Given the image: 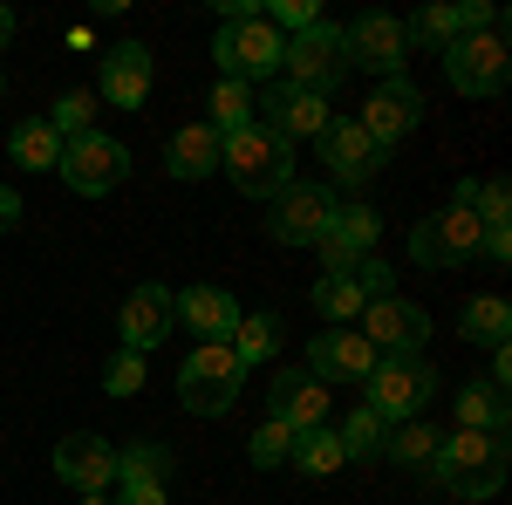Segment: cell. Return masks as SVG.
<instances>
[{
    "label": "cell",
    "mask_w": 512,
    "mask_h": 505,
    "mask_svg": "<svg viewBox=\"0 0 512 505\" xmlns=\"http://www.w3.org/2000/svg\"><path fill=\"white\" fill-rule=\"evenodd\" d=\"M431 471L451 499H492L506 485V437L499 430H458V437L437 444Z\"/></svg>",
    "instance_id": "1"
},
{
    "label": "cell",
    "mask_w": 512,
    "mask_h": 505,
    "mask_svg": "<svg viewBox=\"0 0 512 505\" xmlns=\"http://www.w3.org/2000/svg\"><path fill=\"white\" fill-rule=\"evenodd\" d=\"M219 171L233 178L246 198H280L294 185V144L274 137L267 123H246L226 137V151H219Z\"/></svg>",
    "instance_id": "2"
},
{
    "label": "cell",
    "mask_w": 512,
    "mask_h": 505,
    "mask_svg": "<svg viewBox=\"0 0 512 505\" xmlns=\"http://www.w3.org/2000/svg\"><path fill=\"white\" fill-rule=\"evenodd\" d=\"M431 396H437V369L424 355H383L362 383V410H376L383 424H410V417H424Z\"/></svg>",
    "instance_id": "3"
},
{
    "label": "cell",
    "mask_w": 512,
    "mask_h": 505,
    "mask_svg": "<svg viewBox=\"0 0 512 505\" xmlns=\"http://www.w3.org/2000/svg\"><path fill=\"white\" fill-rule=\"evenodd\" d=\"M239 383H246V362H239L226 342H198L178 369V403L192 417H226L239 403Z\"/></svg>",
    "instance_id": "4"
},
{
    "label": "cell",
    "mask_w": 512,
    "mask_h": 505,
    "mask_svg": "<svg viewBox=\"0 0 512 505\" xmlns=\"http://www.w3.org/2000/svg\"><path fill=\"white\" fill-rule=\"evenodd\" d=\"M280 48L287 35L267 28V14H253V21H219V35H212V62H219V76L226 82H280Z\"/></svg>",
    "instance_id": "5"
},
{
    "label": "cell",
    "mask_w": 512,
    "mask_h": 505,
    "mask_svg": "<svg viewBox=\"0 0 512 505\" xmlns=\"http://www.w3.org/2000/svg\"><path fill=\"white\" fill-rule=\"evenodd\" d=\"M280 82H294V89H308V96H328V89H342L349 82V48H342V28H301V35H287L280 48Z\"/></svg>",
    "instance_id": "6"
},
{
    "label": "cell",
    "mask_w": 512,
    "mask_h": 505,
    "mask_svg": "<svg viewBox=\"0 0 512 505\" xmlns=\"http://www.w3.org/2000/svg\"><path fill=\"white\" fill-rule=\"evenodd\" d=\"M62 185L82 198H103V192H117L123 178H130V151H123L117 137H103V130H82V137H69L62 144Z\"/></svg>",
    "instance_id": "7"
},
{
    "label": "cell",
    "mask_w": 512,
    "mask_h": 505,
    "mask_svg": "<svg viewBox=\"0 0 512 505\" xmlns=\"http://www.w3.org/2000/svg\"><path fill=\"white\" fill-rule=\"evenodd\" d=\"M444 76L458 96H499L512 76V55H506V35L492 28V35H458L444 48Z\"/></svg>",
    "instance_id": "8"
},
{
    "label": "cell",
    "mask_w": 512,
    "mask_h": 505,
    "mask_svg": "<svg viewBox=\"0 0 512 505\" xmlns=\"http://www.w3.org/2000/svg\"><path fill=\"white\" fill-rule=\"evenodd\" d=\"M342 48H349V76L369 69L376 82L403 76V62H410V41H403V21L396 14H355L349 28H342Z\"/></svg>",
    "instance_id": "9"
},
{
    "label": "cell",
    "mask_w": 512,
    "mask_h": 505,
    "mask_svg": "<svg viewBox=\"0 0 512 505\" xmlns=\"http://www.w3.org/2000/svg\"><path fill=\"white\" fill-rule=\"evenodd\" d=\"M478 239H485L478 212L444 205V212H431V219H417V233H410V260H417V267H465V260L478 253Z\"/></svg>",
    "instance_id": "10"
},
{
    "label": "cell",
    "mask_w": 512,
    "mask_h": 505,
    "mask_svg": "<svg viewBox=\"0 0 512 505\" xmlns=\"http://www.w3.org/2000/svg\"><path fill=\"white\" fill-rule=\"evenodd\" d=\"M362 137L376 144V151H390V144H403L417 123H424V89L410 76H390V82H376V96L362 103Z\"/></svg>",
    "instance_id": "11"
},
{
    "label": "cell",
    "mask_w": 512,
    "mask_h": 505,
    "mask_svg": "<svg viewBox=\"0 0 512 505\" xmlns=\"http://www.w3.org/2000/svg\"><path fill=\"white\" fill-rule=\"evenodd\" d=\"M424 335H431V314L417 301H403V294H383V301L362 308V342L376 355H417Z\"/></svg>",
    "instance_id": "12"
},
{
    "label": "cell",
    "mask_w": 512,
    "mask_h": 505,
    "mask_svg": "<svg viewBox=\"0 0 512 505\" xmlns=\"http://www.w3.org/2000/svg\"><path fill=\"white\" fill-rule=\"evenodd\" d=\"M267 226H274L280 246H315V239L335 226V192H328V185H301V178H294V185L274 198V219H267Z\"/></svg>",
    "instance_id": "13"
},
{
    "label": "cell",
    "mask_w": 512,
    "mask_h": 505,
    "mask_svg": "<svg viewBox=\"0 0 512 505\" xmlns=\"http://www.w3.org/2000/svg\"><path fill=\"white\" fill-rule=\"evenodd\" d=\"M376 239H383V212H376V205H362V198H355V205H335V226L315 239V246H321V267H328V273H349L362 253H376Z\"/></svg>",
    "instance_id": "14"
},
{
    "label": "cell",
    "mask_w": 512,
    "mask_h": 505,
    "mask_svg": "<svg viewBox=\"0 0 512 505\" xmlns=\"http://www.w3.org/2000/svg\"><path fill=\"white\" fill-rule=\"evenodd\" d=\"M383 355L362 342V328H328L308 342V376L315 383H369V369H376Z\"/></svg>",
    "instance_id": "15"
},
{
    "label": "cell",
    "mask_w": 512,
    "mask_h": 505,
    "mask_svg": "<svg viewBox=\"0 0 512 505\" xmlns=\"http://www.w3.org/2000/svg\"><path fill=\"white\" fill-rule=\"evenodd\" d=\"M267 417L287 424L294 437L301 430H321L328 424V383H315L308 369H280L274 383H267Z\"/></svg>",
    "instance_id": "16"
},
{
    "label": "cell",
    "mask_w": 512,
    "mask_h": 505,
    "mask_svg": "<svg viewBox=\"0 0 512 505\" xmlns=\"http://www.w3.org/2000/svg\"><path fill=\"white\" fill-rule=\"evenodd\" d=\"M171 328H178V321H171V287L144 280V287H130V294H123L117 335H123V349H130V355H151Z\"/></svg>",
    "instance_id": "17"
},
{
    "label": "cell",
    "mask_w": 512,
    "mask_h": 505,
    "mask_svg": "<svg viewBox=\"0 0 512 505\" xmlns=\"http://www.w3.org/2000/svg\"><path fill=\"white\" fill-rule=\"evenodd\" d=\"M260 110H267V130L287 137V144H301V137H321L328 130V96H308V89H294V82H267V96H260Z\"/></svg>",
    "instance_id": "18"
},
{
    "label": "cell",
    "mask_w": 512,
    "mask_h": 505,
    "mask_svg": "<svg viewBox=\"0 0 512 505\" xmlns=\"http://www.w3.org/2000/svg\"><path fill=\"white\" fill-rule=\"evenodd\" d=\"M315 144H321V164H328L342 185L376 178V171H383V157H390V151H376V144L362 137V123H355V117H328V130H321Z\"/></svg>",
    "instance_id": "19"
},
{
    "label": "cell",
    "mask_w": 512,
    "mask_h": 505,
    "mask_svg": "<svg viewBox=\"0 0 512 505\" xmlns=\"http://www.w3.org/2000/svg\"><path fill=\"white\" fill-rule=\"evenodd\" d=\"M55 478H62L69 492H110V485H117V451H110L103 437L76 430V437L55 444Z\"/></svg>",
    "instance_id": "20"
},
{
    "label": "cell",
    "mask_w": 512,
    "mask_h": 505,
    "mask_svg": "<svg viewBox=\"0 0 512 505\" xmlns=\"http://www.w3.org/2000/svg\"><path fill=\"white\" fill-rule=\"evenodd\" d=\"M171 321L192 328L198 342H233L239 301L226 294V287H185V294H171Z\"/></svg>",
    "instance_id": "21"
},
{
    "label": "cell",
    "mask_w": 512,
    "mask_h": 505,
    "mask_svg": "<svg viewBox=\"0 0 512 505\" xmlns=\"http://www.w3.org/2000/svg\"><path fill=\"white\" fill-rule=\"evenodd\" d=\"M103 96L117 110H144V96H151V48L144 41H117L103 55Z\"/></svg>",
    "instance_id": "22"
},
{
    "label": "cell",
    "mask_w": 512,
    "mask_h": 505,
    "mask_svg": "<svg viewBox=\"0 0 512 505\" xmlns=\"http://www.w3.org/2000/svg\"><path fill=\"white\" fill-rule=\"evenodd\" d=\"M219 151H226V137L212 130V123H185V130H171V144H164V171L171 178H212L219 171Z\"/></svg>",
    "instance_id": "23"
},
{
    "label": "cell",
    "mask_w": 512,
    "mask_h": 505,
    "mask_svg": "<svg viewBox=\"0 0 512 505\" xmlns=\"http://www.w3.org/2000/svg\"><path fill=\"white\" fill-rule=\"evenodd\" d=\"M458 335H465V342H478V349H506L512 308L499 301V294H472V301H465V314H458Z\"/></svg>",
    "instance_id": "24"
},
{
    "label": "cell",
    "mask_w": 512,
    "mask_h": 505,
    "mask_svg": "<svg viewBox=\"0 0 512 505\" xmlns=\"http://www.w3.org/2000/svg\"><path fill=\"white\" fill-rule=\"evenodd\" d=\"M7 157L21 164V171H55L62 164V137L48 130V117H28L7 130Z\"/></svg>",
    "instance_id": "25"
},
{
    "label": "cell",
    "mask_w": 512,
    "mask_h": 505,
    "mask_svg": "<svg viewBox=\"0 0 512 505\" xmlns=\"http://www.w3.org/2000/svg\"><path fill=\"white\" fill-rule=\"evenodd\" d=\"M287 465H294V471H308V478H335V471L349 465V451H342V437H335V430L321 424V430H301V437H294Z\"/></svg>",
    "instance_id": "26"
},
{
    "label": "cell",
    "mask_w": 512,
    "mask_h": 505,
    "mask_svg": "<svg viewBox=\"0 0 512 505\" xmlns=\"http://www.w3.org/2000/svg\"><path fill=\"white\" fill-rule=\"evenodd\" d=\"M506 389L499 383H465L458 389V430H499L506 437Z\"/></svg>",
    "instance_id": "27"
},
{
    "label": "cell",
    "mask_w": 512,
    "mask_h": 505,
    "mask_svg": "<svg viewBox=\"0 0 512 505\" xmlns=\"http://www.w3.org/2000/svg\"><path fill=\"white\" fill-rule=\"evenodd\" d=\"M205 110H212V130H219V137H233V130H246V123H260L253 117V110H260V96H253V89H246V82H212V103H205Z\"/></svg>",
    "instance_id": "28"
},
{
    "label": "cell",
    "mask_w": 512,
    "mask_h": 505,
    "mask_svg": "<svg viewBox=\"0 0 512 505\" xmlns=\"http://www.w3.org/2000/svg\"><path fill=\"white\" fill-rule=\"evenodd\" d=\"M226 349L253 369V362H267V355L280 349V314H239V328H233V342Z\"/></svg>",
    "instance_id": "29"
},
{
    "label": "cell",
    "mask_w": 512,
    "mask_h": 505,
    "mask_svg": "<svg viewBox=\"0 0 512 505\" xmlns=\"http://www.w3.org/2000/svg\"><path fill=\"white\" fill-rule=\"evenodd\" d=\"M315 314H321V321H335V328L362 321V294L349 287V273H321V280H315Z\"/></svg>",
    "instance_id": "30"
},
{
    "label": "cell",
    "mask_w": 512,
    "mask_h": 505,
    "mask_svg": "<svg viewBox=\"0 0 512 505\" xmlns=\"http://www.w3.org/2000/svg\"><path fill=\"white\" fill-rule=\"evenodd\" d=\"M437 444H444V437H437V430L424 424V417H410V424H396L390 437H383V451H390L396 465H431V458H437Z\"/></svg>",
    "instance_id": "31"
},
{
    "label": "cell",
    "mask_w": 512,
    "mask_h": 505,
    "mask_svg": "<svg viewBox=\"0 0 512 505\" xmlns=\"http://www.w3.org/2000/svg\"><path fill=\"white\" fill-rule=\"evenodd\" d=\"M403 41H424L444 55L458 41V7H417V21H403Z\"/></svg>",
    "instance_id": "32"
},
{
    "label": "cell",
    "mask_w": 512,
    "mask_h": 505,
    "mask_svg": "<svg viewBox=\"0 0 512 505\" xmlns=\"http://www.w3.org/2000/svg\"><path fill=\"white\" fill-rule=\"evenodd\" d=\"M335 437H342V451H349V458H376V451H383V437H390V424H383L376 410H349Z\"/></svg>",
    "instance_id": "33"
},
{
    "label": "cell",
    "mask_w": 512,
    "mask_h": 505,
    "mask_svg": "<svg viewBox=\"0 0 512 505\" xmlns=\"http://www.w3.org/2000/svg\"><path fill=\"white\" fill-rule=\"evenodd\" d=\"M89 117H96V96H89V89H69V96L48 110V130L69 144V137H82V130H89Z\"/></svg>",
    "instance_id": "34"
},
{
    "label": "cell",
    "mask_w": 512,
    "mask_h": 505,
    "mask_svg": "<svg viewBox=\"0 0 512 505\" xmlns=\"http://www.w3.org/2000/svg\"><path fill=\"white\" fill-rule=\"evenodd\" d=\"M117 478H171V451L164 444H130V451H117Z\"/></svg>",
    "instance_id": "35"
},
{
    "label": "cell",
    "mask_w": 512,
    "mask_h": 505,
    "mask_svg": "<svg viewBox=\"0 0 512 505\" xmlns=\"http://www.w3.org/2000/svg\"><path fill=\"white\" fill-rule=\"evenodd\" d=\"M349 287H355V294H362V308H369V301H383V294H396V273L383 267L376 253H362V260H355V267H349Z\"/></svg>",
    "instance_id": "36"
},
{
    "label": "cell",
    "mask_w": 512,
    "mask_h": 505,
    "mask_svg": "<svg viewBox=\"0 0 512 505\" xmlns=\"http://www.w3.org/2000/svg\"><path fill=\"white\" fill-rule=\"evenodd\" d=\"M246 451H253V465H260V471H274V465H287V451H294V430L267 417V424L253 430V444H246Z\"/></svg>",
    "instance_id": "37"
},
{
    "label": "cell",
    "mask_w": 512,
    "mask_h": 505,
    "mask_svg": "<svg viewBox=\"0 0 512 505\" xmlns=\"http://www.w3.org/2000/svg\"><path fill=\"white\" fill-rule=\"evenodd\" d=\"M103 389H110V396H137V389H144V355L117 349L103 362Z\"/></svg>",
    "instance_id": "38"
},
{
    "label": "cell",
    "mask_w": 512,
    "mask_h": 505,
    "mask_svg": "<svg viewBox=\"0 0 512 505\" xmlns=\"http://www.w3.org/2000/svg\"><path fill=\"white\" fill-rule=\"evenodd\" d=\"M478 226H512V185L506 178H492V185H478Z\"/></svg>",
    "instance_id": "39"
},
{
    "label": "cell",
    "mask_w": 512,
    "mask_h": 505,
    "mask_svg": "<svg viewBox=\"0 0 512 505\" xmlns=\"http://www.w3.org/2000/svg\"><path fill=\"white\" fill-rule=\"evenodd\" d=\"M321 14H315V0H274V7H267V28H294V35H301V28H315Z\"/></svg>",
    "instance_id": "40"
},
{
    "label": "cell",
    "mask_w": 512,
    "mask_h": 505,
    "mask_svg": "<svg viewBox=\"0 0 512 505\" xmlns=\"http://www.w3.org/2000/svg\"><path fill=\"white\" fill-rule=\"evenodd\" d=\"M117 505H171L164 478H117Z\"/></svg>",
    "instance_id": "41"
},
{
    "label": "cell",
    "mask_w": 512,
    "mask_h": 505,
    "mask_svg": "<svg viewBox=\"0 0 512 505\" xmlns=\"http://www.w3.org/2000/svg\"><path fill=\"white\" fill-rule=\"evenodd\" d=\"M478 253H492L499 267L512 260V226H485V239H478Z\"/></svg>",
    "instance_id": "42"
},
{
    "label": "cell",
    "mask_w": 512,
    "mask_h": 505,
    "mask_svg": "<svg viewBox=\"0 0 512 505\" xmlns=\"http://www.w3.org/2000/svg\"><path fill=\"white\" fill-rule=\"evenodd\" d=\"M14 226H21V198L0 185V233H14Z\"/></svg>",
    "instance_id": "43"
},
{
    "label": "cell",
    "mask_w": 512,
    "mask_h": 505,
    "mask_svg": "<svg viewBox=\"0 0 512 505\" xmlns=\"http://www.w3.org/2000/svg\"><path fill=\"white\" fill-rule=\"evenodd\" d=\"M492 383H499V389L512 383V349H492Z\"/></svg>",
    "instance_id": "44"
},
{
    "label": "cell",
    "mask_w": 512,
    "mask_h": 505,
    "mask_svg": "<svg viewBox=\"0 0 512 505\" xmlns=\"http://www.w3.org/2000/svg\"><path fill=\"white\" fill-rule=\"evenodd\" d=\"M14 28H21V21H14V7H0V48L14 41Z\"/></svg>",
    "instance_id": "45"
},
{
    "label": "cell",
    "mask_w": 512,
    "mask_h": 505,
    "mask_svg": "<svg viewBox=\"0 0 512 505\" xmlns=\"http://www.w3.org/2000/svg\"><path fill=\"white\" fill-rule=\"evenodd\" d=\"M82 505H117V499L110 492H82Z\"/></svg>",
    "instance_id": "46"
},
{
    "label": "cell",
    "mask_w": 512,
    "mask_h": 505,
    "mask_svg": "<svg viewBox=\"0 0 512 505\" xmlns=\"http://www.w3.org/2000/svg\"><path fill=\"white\" fill-rule=\"evenodd\" d=\"M0 89H7V82H0Z\"/></svg>",
    "instance_id": "47"
}]
</instances>
